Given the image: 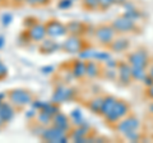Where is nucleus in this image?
Wrapping results in <instances>:
<instances>
[{"label": "nucleus", "mask_w": 153, "mask_h": 143, "mask_svg": "<svg viewBox=\"0 0 153 143\" xmlns=\"http://www.w3.org/2000/svg\"><path fill=\"white\" fill-rule=\"evenodd\" d=\"M7 100L16 109H23L32 104V101L35 100V95L27 88H12L8 89Z\"/></svg>", "instance_id": "obj_1"}, {"label": "nucleus", "mask_w": 153, "mask_h": 143, "mask_svg": "<svg viewBox=\"0 0 153 143\" xmlns=\"http://www.w3.org/2000/svg\"><path fill=\"white\" fill-rule=\"evenodd\" d=\"M40 139L42 142H47V143H66L70 141V138L68 132H65L51 124L49 127H45Z\"/></svg>", "instance_id": "obj_2"}, {"label": "nucleus", "mask_w": 153, "mask_h": 143, "mask_svg": "<svg viewBox=\"0 0 153 143\" xmlns=\"http://www.w3.org/2000/svg\"><path fill=\"white\" fill-rule=\"evenodd\" d=\"M129 114H130V106H129V104L125 102L124 100H117L112 109V111L110 112L108 115L105 116V120H106V123H108L110 125H116L121 119L128 116Z\"/></svg>", "instance_id": "obj_3"}, {"label": "nucleus", "mask_w": 153, "mask_h": 143, "mask_svg": "<svg viewBox=\"0 0 153 143\" xmlns=\"http://www.w3.org/2000/svg\"><path fill=\"white\" fill-rule=\"evenodd\" d=\"M75 96H76L75 88L69 87V86H65V84H59L54 88V92H52V96H51V102L61 105L64 102L73 101Z\"/></svg>", "instance_id": "obj_4"}, {"label": "nucleus", "mask_w": 153, "mask_h": 143, "mask_svg": "<svg viewBox=\"0 0 153 143\" xmlns=\"http://www.w3.org/2000/svg\"><path fill=\"white\" fill-rule=\"evenodd\" d=\"M115 37H116V31L111 25H101L94 28V39L103 47H108Z\"/></svg>", "instance_id": "obj_5"}, {"label": "nucleus", "mask_w": 153, "mask_h": 143, "mask_svg": "<svg viewBox=\"0 0 153 143\" xmlns=\"http://www.w3.org/2000/svg\"><path fill=\"white\" fill-rule=\"evenodd\" d=\"M111 26L114 27V30L116 31V33H121V35L137 32V30H138L137 22L130 19V18L126 17V16H124V14L120 17L115 18L111 23Z\"/></svg>", "instance_id": "obj_6"}, {"label": "nucleus", "mask_w": 153, "mask_h": 143, "mask_svg": "<svg viewBox=\"0 0 153 143\" xmlns=\"http://www.w3.org/2000/svg\"><path fill=\"white\" fill-rule=\"evenodd\" d=\"M84 47H85V42L82 39V36L68 35V37L61 44V50L71 55H78Z\"/></svg>", "instance_id": "obj_7"}, {"label": "nucleus", "mask_w": 153, "mask_h": 143, "mask_svg": "<svg viewBox=\"0 0 153 143\" xmlns=\"http://www.w3.org/2000/svg\"><path fill=\"white\" fill-rule=\"evenodd\" d=\"M139 128H140L139 119L135 115H130V114L124 119H121V120L115 125V129L123 136L128 134V133H131V132H135V130H139Z\"/></svg>", "instance_id": "obj_8"}, {"label": "nucleus", "mask_w": 153, "mask_h": 143, "mask_svg": "<svg viewBox=\"0 0 153 143\" xmlns=\"http://www.w3.org/2000/svg\"><path fill=\"white\" fill-rule=\"evenodd\" d=\"M46 33L47 37H52V39H59V37H64L68 35V30H66V25L57 19H49L46 23Z\"/></svg>", "instance_id": "obj_9"}, {"label": "nucleus", "mask_w": 153, "mask_h": 143, "mask_svg": "<svg viewBox=\"0 0 153 143\" xmlns=\"http://www.w3.org/2000/svg\"><path fill=\"white\" fill-rule=\"evenodd\" d=\"M126 61L131 66H142V68H147L149 64V55L144 49H137L131 51L128 55Z\"/></svg>", "instance_id": "obj_10"}, {"label": "nucleus", "mask_w": 153, "mask_h": 143, "mask_svg": "<svg viewBox=\"0 0 153 143\" xmlns=\"http://www.w3.org/2000/svg\"><path fill=\"white\" fill-rule=\"evenodd\" d=\"M117 80L121 86H129L133 82L131 65L128 61H119L117 64Z\"/></svg>", "instance_id": "obj_11"}, {"label": "nucleus", "mask_w": 153, "mask_h": 143, "mask_svg": "<svg viewBox=\"0 0 153 143\" xmlns=\"http://www.w3.org/2000/svg\"><path fill=\"white\" fill-rule=\"evenodd\" d=\"M89 129H91V127L87 121H84L82 125H76L74 128H71L68 133L70 141L76 142V143H84L85 137L89 134Z\"/></svg>", "instance_id": "obj_12"}, {"label": "nucleus", "mask_w": 153, "mask_h": 143, "mask_svg": "<svg viewBox=\"0 0 153 143\" xmlns=\"http://www.w3.org/2000/svg\"><path fill=\"white\" fill-rule=\"evenodd\" d=\"M27 32H28V36H30L32 42H38V44H40L42 40H45L47 37L45 23H42L40 21H38L35 26H32L30 30H27Z\"/></svg>", "instance_id": "obj_13"}, {"label": "nucleus", "mask_w": 153, "mask_h": 143, "mask_svg": "<svg viewBox=\"0 0 153 143\" xmlns=\"http://www.w3.org/2000/svg\"><path fill=\"white\" fill-rule=\"evenodd\" d=\"M61 49V45H59L57 42L52 39V37H46L45 40H42L38 46V51L44 55H50L54 52L59 51Z\"/></svg>", "instance_id": "obj_14"}, {"label": "nucleus", "mask_w": 153, "mask_h": 143, "mask_svg": "<svg viewBox=\"0 0 153 143\" xmlns=\"http://www.w3.org/2000/svg\"><path fill=\"white\" fill-rule=\"evenodd\" d=\"M70 72L73 74L74 78H78V79H82L84 77H87V64L85 61L82 59H75L71 61V65H70Z\"/></svg>", "instance_id": "obj_15"}, {"label": "nucleus", "mask_w": 153, "mask_h": 143, "mask_svg": "<svg viewBox=\"0 0 153 143\" xmlns=\"http://www.w3.org/2000/svg\"><path fill=\"white\" fill-rule=\"evenodd\" d=\"M129 47H130V41H129V39H126V37H124V36L115 37L114 41L108 45V49L112 52H117V54L124 52V51H128Z\"/></svg>", "instance_id": "obj_16"}, {"label": "nucleus", "mask_w": 153, "mask_h": 143, "mask_svg": "<svg viewBox=\"0 0 153 143\" xmlns=\"http://www.w3.org/2000/svg\"><path fill=\"white\" fill-rule=\"evenodd\" d=\"M52 125H55V127L69 133V130L71 129V120L68 115H65L64 112L59 111L56 115H54V118H52Z\"/></svg>", "instance_id": "obj_17"}, {"label": "nucleus", "mask_w": 153, "mask_h": 143, "mask_svg": "<svg viewBox=\"0 0 153 143\" xmlns=\"http://www.w3.org/2000/svg\"><path fill=\"white\" fill-rule=\"evenodd\" d=\"M88 26L84 25L83 22L79 21H70L66 23V30H68V35L73 36H83L87 33Z\"/></svg>", "instance_id": "obj_18"}, {"label": "nucleus", "mask_w": 153, "mask_h": 143, "mask_svg": "<svg viewBox=\"0 0 153 143\" xmlns=\"http://www.w3.org/2000/svg\"><path fill=\"white\" fill-rule=\"evenodd\" d=\"M16 110L17 109L9 101H4L3 104H0V115L5 123H10L13 120L16 116Z\"/></svg>", "instance_id": "obj_19"}, {"label": "nucleus", "mask_w": 153, "mask_h": 143, "mask_svg": "<svg viewBox=\"0 0 153 143\" xmlns=\"http://www.w3.org/2000/svg\"><path fill=\"white\" fill-rule=\"evenodd\" d=\"M116 101H117V98L115 97V96H111V95H107V96H105L100 115L103 116V118L106 116V115H108V114L112 111V109L115 106V104H116Z\"/></svg>", "instance_id": "obj_20"}, {"label": "nucleus", "mask_w": 153, "mask_h": 143, "mask_svg": "<svg viewBox=\"0 0 153 143\" xmlns=\"http://www.w3.org/2000/svg\"><path fill=\"white\" fill-rule=\"evenodd\" d=\"M85 64H87V77L88 78H96L103 72L101 69V65H100V61L97 60H87Z\"/></svg>", "instance_id": "obj_21"}, {"label": "nucleus", "mask_w": 153, "mask_h": 143, "mask_svg": "<svg viewBox=\"0 0 153 143\" xmlns=\"http://www.w3.org/2000/svg\"><path fill=\"white\" fill-rule=\"evenodd\" d=\"M102 102H103V97H101V96L93 97L92 100H89V101H88L87 107L89 109L91 112L98 114V115H100V112H101V107H102Z\"/></svg>", "instance_id": "obj_22"}, {"label": "nucleus", "mask_w": 153, "mask_h": 143, "mask_svg": "<svg viewBox=\"0 0 153 143\" xmlns=\"http://www.w3.org/2000/svg\"><path fill=\"white\" fill-rule=\"evenodd\" d=\"M69 118L71 120V124H73L74 127L76 125H82V124L85 121V119L83 116L82 111H80V109H73L71 112L69 114Z\"/></svg>", "instance_id": "obj_23"}, {"label": "nucleus", "mask_w": 153, "mask_h": 143, "mask_svg": "<svg viewBox=\"0 0 153 143\" xmlns=\"http://www.w3.org/2000/svg\"><path fill=\"white\" fill-rule=\"evenodd\" d=\"M52 118H54V116H51L50 114H47L46 111H38L35 120L38 124H41V125L49 127V125H51V124H52Z\"/></svg>", "instance_id": "obj_24"}, {"label": "nucleus", "mask_w": 153, "mask_h": 143, "mask_svg": "<svg viewBox=\"0 0 153 143\" xmlns=\"http://www.w3.org/2000/svg\"><path fill=\"white\" fill-rule=\"evenodd\" d=\"M148 72L147 68H142V66H131V75L134 80H140L143 82V79L147 77Z\"/></svg>", "instance_id": "obj_25"}, {"label": "nucleus", "mask_w": 153, "mask_h": 143, "mask_svg": "<svg viewBox=\"0 0 153 143\" xmlns=\"http://www.w3.org/2000/svg\"><path fill=\"white\" fill-rule=\"evenodd\" d=\"M96 52H97V50L93 49V47L85 46L84 49L78 54V58H79V59H82V60H84V61H87V60H94Z\"/></svg>", "instance_id": "obj_26"}, {"label": "nucleus", "mask_w": 153, "mask_h": 143, "mask_svg": "<svg viewBox=\"0 0 153 143\" xmlns=\"http://www.w3.org/2000/svg\"><path fill=\"white\" fill-rule=\"evenodd\" d=\"M82 1V7L85 9V10H97L100 9L98 7V0H80Z\"/></svg>", "instance_id": "obj_27"}, {"label": "nucleus", "mask_w": 153, "mask_h": 143, "mask_svg": "<svg viewBox=\"0 0 153 143\" xmlns=\"http://www.w3.org/2000/svg\"><path fill=\"white\" fill-rule=\"evenodd\" d=\"M41 111H46L47 114H50L51 116H54V115H56L59 111H61L60 110V105L59 104H54V102H49L46 105V107L44 109V110H41Z\"/></svg>", "instance_id": "obj_28"}, {"label": "nucleus", "mask_w": 153, "mask_h": 143, "mask_svg": "<svg viewBox=\"0 0 153 143\" xmlns=\"http://www.w3.org/2000/svg\"><path fill=\"white\" fill-rule=\"evenodd\" d=\"M30 42H32V41L30 39V36H28L27 30L22 31L21 33H19V36H18V45L19 46H27Z\"/></svg>", "instance_id": "obj_29"}, {"label": "nucleus", "mask_w": 153, "mask_h": 143, "mask_svg": "<svg viewBox=\"0 0 153 143\" xmlns=\"http://www.w3.org/2000/svg\"><path fill=\"white\" fill-rule=\"evenodd\" d=\"M49 102H50V101H42V100L35 98L30 106L33 107V109H35V110H37V111H41V110H44V109L46 107V105L49 104Z\"/></svg>", "instance_id": "obj_30"}, {"label": "nucleus", "mask_w": 153, "mask_h": 143, "mask_svg": "<svg viewBox=\"0 0 153 143\" xmlns=\"http://www.w3.org/2000/svg\"><path fill=\"white\" fill-rule=\"evenodd\" d=\"M73 4H74L73 0H59L57 1V8L60 10H68V9L73 7Z\"/></svg>", "instance_id": "obj_31"}, {"label": "nucleus", "mask_w": 153, "mask_h": 143, "mask_svg": "<svg viewBox=\"0 0 153 143\" xmlns=\"http://www.w3.org/2000/svg\"><path fill=\"white\" fill-rule=\"evenodd\" d=\"M37 22H38V19L36 17H26L25 19H23V27H25V30H30Z\"/></svg>", "instance_id": "obj_32"}, {"label": "nucleus", "mask_w": 153, "mask_h": 143, "mask_svg": "<svg viewBox=\"0 0 153 143\" xmlns=\"http://www.w3.org/2000/svg\"><path fill=\"white\" fill-rule=\"evenodd\" d=\"M12 22H13V14L12 13H8V12H5L1 16V25L4 26V27H9L12 25Z\"/></svg>", "instance_id": "obj_33"}, {"label": "nucleus", "mask_w": 153, "mask_h": 143, "mask_svg": "<svg viewBox=\"0 0 153 143\" xmlns=\"http://www.w3.org/2000/svg\"><path fill=\"white\" fill-rule=\"evenodd\" d=\"M112 5H115L114 0H98V7L101 10H107V9H110Z\"/></svg>", "instance_id": "obj_34"}, {"label": "nucleus", "mask_w": 153, "mask_h": 143, "mask_svg": "<svg viewBox=\"0 0 153 143\" xmlns=\"http://www.w3.org/2000/svg\"><path fill=\"white\" fill-rule=\"evenodd\" d=\"M128 141L130 142H138L140 141V134H139V130H135V132H131V133H128V134L124 136Z\"/></svg>", "instance_id": "obj_35"}, {"label": "nucleus", "mask_w": 153, "mask_h": 143, "mask_svg": "<svg viewBox=\"0 0 153 143\" xmlns=\"http://www.w3.org/2000/svg\"><path fill=\"white\" fill-rule=\"evenodd\" d=\"M37 112H38L37 110H35L33 107H31L25 112V116H26V119H28V120H33V119H36Z\"/></svg>", "instance_id": "obj_36"}, {"label": "nucleus", "mask_w": 153, "mask_h": 143, "mask_svg": "<svg viewBox=\"0 0 153 143\" xmlns=\"http://www.w3.org/2000/svg\"><path fill=\"white\" fill-rule=\"evenodd\" d=\"M8 75V66L0 61V80L4 79Z\"/></svg>", "instance_id": "obj_37"}, {"label": "nucleus", "mask_w": 153, "mask_h": 143, "mask_svg": "<svg viewBox=\"0 0 153 143\" xmlns=\"http://www.w3.org/2000/svg\"><path fill=\"white\" fill-rule=\"evenodd\" d=\"M54 70H55V66L46 65V66H42L41 68V73L42 74H51V73H54Z\"/></svg>", "instance_id": "obj_38"}, {"label": "nucleus", "mask_w": 153, "mask_h": 143, "mask_svg": "<svg viewBox=\"0 0 153 143\" xmlns=\"http://www.w3.org/2000/svg\"><path fill=\"white\" fill-rule=\"evenodd\" d=\"M143 83H144V86L146 87H149V86H152L153 84V79L149 77V74H147V77L143 79Z\"/></svg>", "instance_id": "obj_39"}, {"label": "nucleus", "mask_w": 153, "mask_h": 143, "mask_svg": "<svg viewBox=\"0 0 153 143\" xmlns=\"http://www.w3.org/2000/svg\"><path fill=\"white\" fill-rule=\"evenodd\" d=\"M146 95H147V97H148V98L153 100V84L149 86V87H147V92H146Z\"/></svg>", "instance_id": "obj_40"}, {"label": "nucleus", "mask_w": 153, "mask_h": 143, "mask_svg": "<svg viewBox=\"0 0 153 143\" xmlns=\"http://www.w3.org/2000/svg\"><path fill=\"white\" fill-rule=\"evenodd\" d=\"M51 0H37V4L38 7H45V5H49Z\"/></svg>", "instance_id": "obj_41"}, {"label": "nucleus", "mask_w": 153, "mask_h": 143, "mask_svg": "<svg viewBox=\"0 0 153 143\" xmlns=\"http://www.w3.org/2000/svg\"><path fill=\"white\" fill-rule=\"evenodd\" d=\"M25 3L27 4V5H30V7H37L38 5L37 0H25Z\"/></svg>", "instance_id": "obj_42"}, {"label": "nucleus", "mask_w": 153, "mask_h": 143, "mask_svg": "<svg viewBox=\"0 0 153 143\" xmlns=\"http://www.w3.org/2000/svg\"><path fill=\"white\" fill-rule=\"evenodd\" d=\"M4 46H5V36L0 35V50H1Z\"/></svg>", "instance_id": "obj_43"}, {"label": "nucleus", "mask_w": 153, "mask_h": 143, "mask_svg": "<svg viewBox=\"0 0 153 143\" xmlns=\"http://www.w3.org/2000/svg\"><path fill=\"white\" fill-rule=\"evenodd\" d=\"M7 100V92H0V104H3Z\"/></svg>", "instance_id": "obj_44"}, {"label": "nucleus", "mask_w": 153, "mask_h": 143, "mask_svg": "<svg viewBox=\"0 0 153 143\" xmlns=\"http://www.w3.org/2000/svg\"><path fill=\"white\" fill-rule=\"evenodd\" d=\"M128 1V0H114V4L115 5H124Z\"/></svg>", "instance_id": "obj_45"}, {"label": "nucleus", "mask_w": 153, "mask_h": 143, "mask_svg": "<svg viewBox=\"0 0 153 143\" xmlns=\"http://www.w3.org/2000/svg\"><path fill=\"white\" fill-rule=\"evenodd\" d=\"M5 124H7V123H5V121H4V120H3V118H1V115H0V129H3V128H4V127H5Z\"/></svg>", "instance_id": "obj_46"}, {"label": "nucleus", "mask_w": 153, "mask_h": 143, "mask_svg": "<svg viewBox=\"0 0 153 143\" xmlns=\"http://www.w3.org/2000/svg\"><path fill=\"white\" fill-rule=\"evenodd\" d=\"M148 74H149V77L153 79V65L149 66V69H148Z\"/></svg>", "instance_id": "obj_47"}, {"label": "nucleus", "mask_w": 153, "mask_h": 143, "mask_svg": "<svg viewBox=\"0 0 153 143\" xmlns=\"http://www.w3.org/2000/svg\"><path fill=\"white\" fill-rule=\"evenodd\" d=\"M148 110H149V112L153 115V102H151V104H149V106H148Z\"/></svg>", "instance_id": "obj_48"}, {"label": "nucleus", "mask_w": 153, "mask_h": 143, "mask_svg": "<svg viewBox=\"0 0 153 143\" xmlns=\"http://www.w3.org/2000/svg\"><path fill=\"white\" fill-rule=\"evenodd\" d=\"M73 1H78V0H73Z\"/></svg>", "instance_id": "obj_49"}, {"label": "nucleus", "mask_w": 153, "mask_h": 143, "mask_svg": "<svg viewBox=\"0 0 153 143\" xmlns=\"http://www.w3.org/2000/svg\"><path fill=\"white\" fill-rule=\"evenodd\" d=\"M1 1H4V0H0V3H1Z\"/></svg>", "instance_id": "obj_50"}, {"label": "nucleus", "mask_w": 153, "mask_h": 143, "mask_svg": "<svg viewBox=\"0 0 153 143\" xmlns=\"http://www.w3.org/2000/svg\"><path fill=\"white\" fill-rule=\"evenodd\" d=\"M0 130H1V129H0Z\"/></svg>", "instance_id": "obj_51"}]
</instances>
